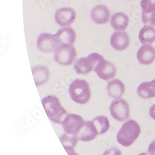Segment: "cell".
<instances>
[{"instance_id": "obj_1", "label": "cell", "mask_w": 155, "mask_h": 155, "mask_svg": "<svg viewBox=\"0 0 155 155\" xmlns=\"http://www.w3.org/2000/svg\"><path fill=\"white\" fill-rule=\"evenodd\" d=\"M41 101L48 119L55 124H61L67 112L62 107L58 98L54 95H48L43 97Z\"/></svg>"}, {"instance_id": "obj_2", "label": "cell", "mask_w": 155, "mask_h": 155, "mask_svg": "<svg viewBox=\"0 0 155 155\" xmlns=\"http://www.w3.org/2000/svg\"><path fill=\"white\" fill-rule=\"evenodd\" d=\"M92 61L94 71L101 79L108 81L115 77L117 69L114 64L106 61L104 57L97 53H93L87 57Z\"/></svg>"}, {"instance_id": "obj_3", "label": "cell", "mask_w": 155, "mask_h": 155, "mask_svg": "<svg viewBox=\"0 0 155 155\" xmlns=\"http://www.w3.org/2000/svg\"><path fill=\"white\" fill-rule=\"evenodd\" d=\"M141 134V128L134 120L125 122L117 135L118 143L124 147L131 146Z\"/></svg>"}, {"instance_id": "obj_4", "label": "cell", "mask_w": 155, "mask_h": 155, "mask_svg": "<svg viewBox=\"0 0 155 155\" xmlns=\"http://www.w3.org/2000/svg\"><path fill=\"white\" fill-rule=\"evenodd\" d=\"M69 94L74 102L79 104H85L91 98V91L87 81L76 79L70 84Z\"/></svg>"}, {"instance_id": "obj_5", "label": "cell", "mask_w": 155, "mask_h": 155, "mask_svg": "<svg viewBox=\"0 0 155 155\" xmlns=\"http://www.w3.org/2000/svg\"><path fill=\"white\" fill-rule=\"evenodd\" d=\"M76 57V50L71 44H61L55 51V60L63 66H70Z\"/></svg>"}, {"instance_id": "obj_6", "label": "cell", "mask_w": 155, "mask_h": 155, "mask_svg": "<svg viewBox=\"0 0 155 155\" xmlns=\"http://www.w3.org/2000/svg\"><path fill=\"white\" fill-rule=\"evenodd\" d=\"M110 115L116 120L122 122L130 117V108L126 101L122 98L114 100L109 108Z\"/></svg>"}, {"instance_id": "obj_7", "label": "cell", "mask_w": 155, "mask_h": 155, "mask_svg": "<svg viewBox=\"0 0 155 155\" xmlns=\"http://www.w3.org/2000/svg\"><path fill=\"white\" fill-rule=\"evenodd\" d=\"M81 116L75 114H70L66 115L61 122V125L65 134L76 135L84 124Z\"/></svg>"}, {"instance_id": "obj_8", "label": "cell", "mask_w": 155, "mask_h": 155, "mask_svg": "<svg viewBox=\"0 0 155 155\" xmlns=\"http://www.w3.org/2000/svg\"><path fill=\"white\" fill-rule=\"evenodd\" d=\"M60 45L55 35L49 33H43L38 37L37 46L38 48L45 52L55 51Z\"/></svg>"}, {"instance_id": "obj_9", "label": "cell", "mask_w": 155, "mask_h": 155, "mask_svg": "<svg viewBox=\"0 0 155 155\" xmlns=\"http://www.w3.org/2000/svg\"><path fill=\"white\" fill-rule=\"evenodd\" d=\"M76 11L71 8H62L58 9L55 15L56 22L61 27H68L74 22Z\"/></svg>"}, {"instance_id": "obj_10", "label": "cell", "mask_w": 155, "mask_h": 155, "mask_svg": "<svg viewBox=\"0 0 155 155\" xmlns=\"http://www.w3.org/2000/svg\"><path fill=\"white\" fill-rule=\"evenodd\" d=\"M137 58L141 64H151L155 60V48L149 44H143L137 51Z\"/></svg>"}, {"instance_id": "obj_11", "label": "cell", "mask_w": 155, "mask_h": 155, "mask_svg": "<svg viewBox=\"0 0 155 155\" xmlns=\"http://www.w3.org/2000/svg\"><path fill=\"white\" fill-rule=\"evenodd\" d=\"M98 134L99 132L94 122L86 121L76 136L80 141H89L94 140Z\"/></svg>"}, {"instance_id": "obj_12", "label": "cell", "mask_w": 155, "mask_h": 155, "mask_svg": "<svg viewBox=\"0 0 155 155\" xmlns=\"http://www.w3.org/2000/svg\"><path fill=\"white\" fill-rule=\"evenodd\" d=\"M110 45L115 50H124L130 45V37L124 31H117L110 37Z\"/></svg>"}, {"instance_id": "obj_13", "label": "cell", "mask_w": 155, "mask_h": 155, "mask_svg": "<svg viewBox=\"0 0 155 155\" xmlns=\"http://www.w3.org/2000/svg\"><path fill=\"white\" fill-rule=\"evenodd\" d=\"M110 15V12L109 8L102 5L96 6L91 12L92 20L97 24H106L109 20Z\"/></svg>"}, {"instance_id": "obj_14", "label": "cell", "mask_w": 155, "mask_h": 155, "mask_svg": "<svg viewBox=\"0 0 155 155\" xmlns=\"http://www.w3.org/2000/svg\"><path fill=\"white\" fill-rule=\"evenodd\" d=\"M60 45L74 44L76 40V34L73 29L64 28L59 29L55 34Z\"/></svg>"}, {"instance_id": "obj_15", "label": "cell", "mask_w": 155, "mask_h": 155, "mask_svg": "<svg viewBox=\"0 0 155 155\" xmlns=\"http://www.w3.org/2000/svg\"><path fill=\"white\" fill-rule=\"evenodd\" d=\"M129 23L128 16L124 12H119L114 13L110 19L112 27L116 31H125Z\"/></svg>"}, {"instance_id": "obj_16", "label": "cell", "mask_w": 155, "mask_h": 155, "mask_svg": "<svg viewBox=\"0 0 155 155\" xmlns=\"http://www.w3.org/2000/svg\"><path fill=\"white\" fill-rule=\"evenodd\" d=\"M125 89V87L124 83L119 79L112 80L107 83V93L113 98H120L124 94Z\"/></svg>"}, {"instance_id": "obj_17", "label": "cell", "mask_w": 155, "mask_h": 155, "mask_svg": "<svg viewBox=\"0 0 155 155\" xmlns=\"http://www.w3.org/2000/svg\"><path fill=\"white\" fill-rule=\"evenodd\" d=\"M138 96L144 99L155 97V79L151 81L141 83L137 88Z\"/></svg>"}, {"instance_id": "obj_18", "label": "cell", "mask_w": 155, "mask_h": 155, "mask_svg": "<svg viewBox=\"0 0 155 155\" xmlns=\"http://www.w3.org/2000/svg\"><path fill=\"white\" fill-rule=\"evenodd\" d=\"M35 83L37 86L45 83L49 78V70L45 66H37L32 69Z\"/></svg>"}, {"instance_id": "obj_19", "label": "cell", "mask_w": 155, "mask_h": 155, "mask_svg": "<svg viewBox=\"0 0 155 155\" xmlns=\"http://www.w3.org/2000/svg\"><path fill=\"white\" fill-rule=\"evenodd\" d=\"M74 68L76 73L79 74H86L94 70L93 64L88 57L78 59L74 63Z\"/></svg>"}, {"instance_id": "obj_20", "label": "cell", "mask_w": 155, "mask_h": 155, "mask_svg": "<svg viewBox=\"0 0 155 155\" xmlns=\"http://www.w3.org/2000/svg\"><path fill=\"white\" fill-rule=\"evenodd\" d=\"M138 38L141 44H152L155 41V29L151 25H145L139 32Z\"/></svg>"}, {"instance_id": "obj_21", "label": "cell", "mask_w": 155, "mask_h": 155, "mask_svg": "<svg viewBox=\"0 0 155 155\" xmlns=\"http://www.w3.org/2000/svg\"><path fill=\"white\" fill-rule=\"evenodd\" d=\"M97 129L99 134L106 133L110 127V123L108 119L105 116H97L93 120Z\"/></svg>"}, {"instance_id": "obj_22", "label": "cell", "mask_w": 155, "mask_h": 155, "mask_svg": "<svg viewBox=\"0 0 155 155\" xmlns=\"http://www.w3.org/2000/svg\"><path fill=\"white\" fill-rule=\"evenodd\" d=\"M60 140L63 145L64 148H74L78 143V139L76 135H70L67 134H63L60 138Z\"/></svg>"}, {"instance_id": "obj_23", "label": "cell", "mask_w": 155, "mask_h": 155, "mask_svg": "<svg viewBox=\"0 0 155 155\" xmlns=\"http://www.w3.org/2000/svg\"><path fill=\"white\" fill-rule=\"evenodd\" d=\"M140 6L142 12L149 13L155 11V0H141Z\"/></svg>"}, {"instance_id": "obj_24", "label": "cell", "mask_w": 155, "mask_h": 155, "mask_svg": "<svg viewBox=\"0 0 155 155\" xmlns=\"http://www.w3.org/2000/svg\"><path fill=\"white\" fill-rule=\"evenodd\" d=\"M141 19L145 25H151L153 27L155 26V11L149 13H145L142 12Z\"/></svg>"}, {"instance_id": "obj_25", "label": "cell", "mask_w": 155, "mask_h": 155, "mask_svg": "<svg viewBox=\"0 0 155 155\" xmlns=\"http://www.w3.org/2000/svg\"><path fill=\"white\" fill-rule=\"evenodd\" d=\"M102 155H122V152L117 148H110L106 150Z\"/></svg>"}, {"instance_id": "obj_26", "label": "cell", "mask_w": 155, "mask_h": 155, "mask_svg": "<svg viewBox=\"0 0 155 155\" xmlns=\"http://www.w3.org/2000/svg\"><path fill=\"white\" fill-rule=\"evenodd\" d=\"M149 155H155V140L150 144L148 149Z\"/></svg>"}, {"instance_id": "obj_27", "label": "cell", "mask_w": 155, "mask_h": 155, "mask_svg": "<svg viewBox=\"0 0 155 155\" xmlns=\"http://www.w3.org/2000/svg\"><path fill=\"white\" fill-rule=\"evenodd\" d=\"M149 114L151 117L155 120V104H153L150 108Z\"/></svg>"}, {"instance_id": "obj_28", "label": "cell", "mask_w": 155, "mask_h": 155, "mask_svg": "<svg viewBox=\"0 0 155 155\" xmlns=\"http://www.w3.org/2000/svg\"><path fill=\"white\" fill-rule=\"evenodd\" d=\"M64 149H65V150L67 152V153L68 154V155H78L75 152L74 148H66Z\"/></svg>"}, {"instance_id": "obj_29", "label": "cell", "mask_w": 155, "mask_h": 155, "mask_svg": "<svg viewBox=\"0 0 155 155\" xmlns=\"http://www.w3.org/2000/svg\"><path fill=\"white\" fill-rule=\"evenodd\" d=\"M138 155H148V154H147V153H142L141 154H139Z\"/></svg>"}, {"instance_id": "obj_30", "label": "cell", "mask_w": 155, "mask_h": 155, "mask_svg": "<svg viewBox=\"0 0 155 155\" xmlns=\"http://www.w3.org/2000/svg\"><path fill=\"white\" fill-rule=\"evenodd\" d=\"M128 1H129V0H128Z\"/></svg>"}]
</instances>
